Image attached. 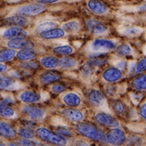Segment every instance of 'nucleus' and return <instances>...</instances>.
<instances>
[{
	"label": "nucleus",
	"mask_w": 146,
	"mask_h": 146,
	"mask_svg": "<svg viewBox=\"0 0 146 146\" xmlns=\"http://www.w3.org/2000/svg\"><path fill=\"white\" fill-rule=\"evenodd\" d=\"M28 35L25 29L19 27H10L3 33V36L6 39H14V38H19V37H26Z\"/></svg>",
	"instance_id": "2eb2a0df"
},
{
	"label": "nucleus",
	"mask_w": 146,
	"mask_h": 146,
	"mask_svg": "<svg viewBox=\"0 0 146 146\" xmlns=\"http://www.w3.org/2000/svg\"><path fill=\"white\" fill-rule=\"evenodd\" d=\"M102 146H106V145H102Z\"/></svg>",
	"instance_id": "09e8293b"
},
{
	"label": "nucleus",
	"mask_w": 146,
	"mask_h": 146,
	"mask_svg": "<svg viewBox=\"0 0 146 146\" xmlns=\"http://www.w3.org/2000/svg\"><path fill=\"white\" fill-rule=\"evenodd\" d=\"M56 133H58V135L63 136L65 138L67 137H72L73 136L72 131L71 129H69L68 127H58L56 129Z\"/></svg>",
	"instance_id": "4c0bfd02"
},
{
	"label": "nucleus",
	"mask_w": 146,
	"mask_h": 146,
	"mask_svg": "<svg viewBox=\"0 0 146 146\" xmlns=\"http://www.w3.org/2000/svg\"><path fill=\"white\" fill-rule=\"evenodd\" d=\"M86 26L89 31L95 35L103 34L107 30V28L104 24L97 20H89L86 22Z\"/></svg>",
	"instance_id": "ddd939ff"
},
{
	"label": "nucleus",
	"mask_w": 146,
	"mask_h": 146,
	"mask_svg": "<svg viewBox=\"0 0 146 146\" xmlns=\"http://www.w3.org/2000/svg\"><path fill=\"white\" fill-rule=\"evenodd\" d=\"M102 77L106 82L115 83L123 78V72L119 68L115 67H110L103 71Z\"/></svg>",
	"instance_id": "1a4fd4ad"
},
{
	"label": "nucleus",
	"mask_w": 146,
	"mask_h": 146,
	"mask_svg": "<svg viewBox=\"0 0 146 146\" xmlns=\"http://www.w3.org/2000/svg\"><path fill=\"white\" fill-rule=\"evenodd\" d=\"M47 146H52V145H47ZM60 146H66V145H60Z\"/></svg>",
	"instance_id": "de8ad7c7"
},
{
	"label": "nucleus",
	"mask_w": 146,
	"mask_h": 146,
	"mask_svg": "<svg viewBox=\"0 0 146 146\" xmlns=\"http://www.w3.org/2000/svg\"><path fill=\"white\" fill-rule=\"evenodd\" d=\"M16 135L17 131L9 123L0 120V136L6 139H12L15 138Z\"/></svg>",
	"instance_id": "dca6fc26"
},
{
	"label": "nucleus",
	"mask_w": 146,
	"mask_h": 146,
	"mask_svg": "<svg viewBox=\"0 0 146 146\" xmlns=\"http://www.w3.org/2000/svg\"><path fill=\"white\" fill-rule=\"evenodd\" d=\"M115 50H116V53L120 56H128L131 54V51H132L130 46L126 43L119 45V46L115 48Z\"/></svg>",
	"instance_id": "2f4dec72"
},
{
	"label": "nucleus",
	"mask_w": 146,
	"mask_h": 146,
	"mask_svg": "<svg viewBox=\"0 0 146 146\" xmlns=\"http://www.w3.org/2000/svg\"><path fill=\"white\" fill-rule=\"evenodd\" d=\"M140 115H141V117H142L143 119H145V102L141 105V108H140Z\"/></svg>",
	"instance_id": "c03bdc74"
},
{
	"label": "nucleus",
	"mask_w": 146,
	"mask_h": 146,
	"mask_svg": "<svg viewBox=\"0 0 146 146\" xmlns=\"http://www.w3.org/2000/svg\"><path fill=\"white\" fill-rule=\"evenodd\" d=\"M16 84V80L13 77L6 75H0V91L14 89Z\"/></svg>",
	"instance_id": "412c9836"
},
{
	"label": "nucleus",
	"mask_w": 146,
	"mask_h": 146,
	"mask_svg": "<svg viewBox=\"0 0 146 146\" xmlns=\"http://www.w3.org/2000/svg\"><path fill=\"white\" fill-rule=\"evenodd\" d=\"M60 0H36V2L38 4H51V3H55L59 2Z\"/></svg>",
	"instance_id": "a19ab883"
},
{
	"label": "nucleus",
	"mask_w": 146,
	"mask_h": 146,
	"mask_svg": "<svg viewBox=\"0 0 146 146\" xmlns=\"http://www.w3.org/2000/svg\"><path fill=\"white\" fill-rule=\"evenodd\" d=\"M89 102L96 106H101L105 103V95L98 89H92L88 94Z\"/></svg>",
	"instance_id": "f3484780"
},
{
	"label": "nucleus",
	"mask_w": 146,
	"mask_h": 146,
	"mask_svg": "<svg viewBox=\"0 0 146 146\" xmlns=\"http://www.w3.org/2000/svg\"><path fill=\"white\" fill-rule=\"evenodd\" d=\"M51 90L54 94H61L66 90V87L60 84H54L51 87Z\"/></svg>",
	"instance_id": "ea45409f"
},
{
	"label": "nucleus",
	"mask_w": 146,
	"mask_h": 146,
	"mask_svg": "<svg viewBox=\"0 0 146 146\" xmlns=\"http://www.w3.org/2000/svg\"><path fill=\"white\" fill-rule=\"evenodd\" d=\"M19 98L25 104L33 105L35 104L36 102H39L42 99V96L40 94L34 92V91L25 90L20 94Z\"/></svg>",
	"instance_id": "9b49d317"
},
{
	"label": "nucleus",
	"mask_w": 146,
	"mask_h": 146,
	"mask_svg": "<svg viewBox=\"0 0 146 146\" xmlns=\"http://www.w3.org/2000/svg\"><path fill=\"white\" fill-rule=\"evenodd\" d=\"M0 146H6L3 143H2V142H0Z\"/></svg>",
	"instance_id": "49530a36"
},
{
	"label": "nucleus",
	"mask_w": 146,
	"mask_h": 146,
	"mask_svg": "<svg viewBox=\"0 0 146 146\" xmlns=\"http://www.w3.org/2000/svg\"><path fill=\"white\" fill-rule=\"evenodd\" d=\"M4 23L7 25L11 27H22L26 26L29 24V20L25 16H21V15H15V16L7 17L4 20Z\"/></svg>",
	"instance_id": "4468645a"
},
{
	"label": "nucleus",
	"mask_w": 146,
	"mask_h": 146,
	"mask_svg": "<svg viewBox=\"0 0 146 146\" xmlns=\"http://www.w3.org/2000/svg\"><path fill=\"white\" fill-rule=\"evenodd\" d=\"M123 34L126 36H137L138 34H140L141 33V29L140 28H137V27H128V28H126L125 29L123 30Z\"/></svg>",
	"instance_id": "72a5a7b5"
},
{
	"label": "nucleus",
	"mask_w": 146,
	"mask_h": 146,
	"mask_svg": "<svg viewBox=\"0 0 146 146\" xmlns=\"http://www.w3.org/2000/svg\"><path fill=\"white\" fill-rule=\"evenodd\" d=\"M63 102L66 106L71 108L78 107L81 104V98L78 94L73 92H69L63 95Z\"/></svg>",
	"instance_id": "a211bd4d"
},
{
	"label": "nucleus",
	"mask_w": 146,
	"mask_h": 146,
	"mask_svg": "<svg viewBox=\"0 0 146 146\" xmlns=\"http://www.w3.org/2000/svg\"><path fill=\"white\" fill-rule=\"evenodd\" d=\"M132 89L136 91H145L146 89V76L141 75L132 80L131 82Z\"/></svg>",
	"instance_id": "b1692460"
},
{
	"label": "nucleus",
	"mask_w": 146,
	"mask_h": 146,
	"mask_svg": "<svg viewBox=\"0 0 146 146\" xmlns=\"http://www.w3.org/2000/svg\"><path fill=\"white\" fill-rule=\"evenodd\" d=\"M36 50L33 49H27V50H21L18 52H16V57L18 60L22 62H28L32 61L36 57Z\"/></svg>",
	"instance_id": "5701e85b"
},
{
	"label": "nucleus",
	"mask_w": 146,
	"mask_h": 146,
	"mask_svg": "<svg viewBox=\"0 0 146 146\" xmlns=\"http://www.w3.org/2000/svg\"><path fill=\"white\" fill-rule=\"evenodd\" d=\"M57 23L54 22V21H44V22H42L41 24H39L37 27H36V30L37 32L40 33H42V32H46L50 30V29H54L57 27Z\"/></svg>",
	"instance_id": "7c9ffc66"
},
{
	"label": "nucleus",
	"mask_w": 146,
	"mask_h": 146,
	"mask_svg": "<svg viewBox=\"0 0 146 146\" xmlns=\"http://www.w3.org/2000/svg\"><path fill=\"white\" fill-rule=\"evenodd\" d=\"M16 50L11 49V48H5L0 50V63H3L6 62L11 61L16 57Z\"/></svg>",
	"instance_id": "393cba45"
},
{
	"label": "nucleus",
	"mask_w": 146,
	"mask_h": 146,
	"mask_svg": "<svg viewBox=\"0 0 146 146\" xmlns=\"http://www.w3.org/2000/svg\"><path fill=\"white\" fill-rule=\"evenodd\" d=\"M77 66V61L71 57H63L59 58V67L63 69H72Z\"/></svg>",
	"instance_id": "cd10ccee"
},
{
	"label": "nucleus",
	"mask_w": 146,
	"mask_h": 146,
	"mask_svg": "<svg viewBox=\"0 0 146 146\" xmlns=\"http://www.w3.org/2000/svg\"><path fill=\"white\" fill-rule=\"evenodd\" d=\"M62 79V73L57 70H50L42 73L39 76L40 82L43 84L55 83Z\"/></svg>",
	"instance_id": "9d476101"
},
{
	"label": "nucleus",
	"mask_w": 146,
	"mask_h": 146,
	"mask_svg": "<svg viewBox=\"0 0 146 146\" xmlns=\"http://www.w3.org/2000/svg\"><path fill=\"white\" fill-rule=\"evenodd\" d=\"M94 66L91 63H85L82 67L81 69V74L83 75L84 76H88L89 75H91V73L93 72V69H94Z\"/></svg>",
	"instance_id": "58836bf2"
},
{
	"label": "nucleus",
	"mask_w": 146,
	"mask_h": 146,
	"mask_svg": "<svg viewBox=\"0 0 146 146\" xmlns=\"http://www.w3.org/2000/svg\"><path fill=\"white\" fill-rule=\"evenodd\" d=\"M62 114L64 117H66L71 121L73 122H76L80 123L84 119V114L77 109H74V108H67L64 109L62 111Z\"/></svg>",
	"instance_id": "aec40b11"
},
{
	"label": "nucleus",
	"mask_w": 146,
	"mask_h": 146,
	"mask_svg": "<svg viewBox=\"0 0 146 146\" xmlns=\"http://www.w3.org/2000/svg\"><path fill=\"white\" fill-rule=\"evenodd\" d=\"M7 48L13 50H27V49H33L34 44L33 42L29 40L26 37H19L8 40L7 43Z\"/></svg>",
	"instance_id": "0eeeda50"
},
{
	"label": "nucleus",
	"mask_w": 146,
	"mask_h": 146,
	"mask_svg": "<svg viewBox=\"0 0 146 146\" xmlns=\"http://www.w3.org/2000/svg\"><path fill=\"white\" fill-rule=\"evenodd\" d=\"M46 9L45 6L38 3L33 4H25L18 7L16 9V12L21 16H36L43 12Z\"/></svg>",
	"instance_id": "423d86ee"
},
{
	"label": "nucleus",
	"mask_w": 146,
	"mask_h": 146,
	"mask_svg": "<svg viewBox=\"0 0 146 146\" xmlns=\"http://www.w3.org/2000/svg\"><path fill=\"white\" fill-rule=\"evenodd\" d=\"M75 129L78 134L86 139L102 143L106 142L105 133L94 123L80 122L76 125Z\"/></svg>",
	"instance_id": "f257e3e1"
},
{
	"label": "nucleus",
	"mask_w": 146,
	"mask_h": 146,
	"mask_svg": "<svg viewBox=\"0 0 146 146\" xmlns=\"http://www.w3.org/2000/svg\"><path fill=\"white\" fill-rule=\"evenodd\" d=\"M18 144L21 146H42L41 142L34 141L33 139H21Z\"/></svg>",
	"instance_id": "f704fd0d"
},
{
	"label": "nucleus",
	"mask_w": 146,
	"mask_h": 146,
	"mask_svg": "<svg viewBox=\"0 0 146 146\" xmlns=\"http://www.w3.org/2000/svg\"><path fill=\"white\" fill-rule=\"evenodd\" d=\"M146 69V59L145 58H142L140 59L135 66V72L136 74L143 73Z\"/></svg>",
	"instance_id": "c9c22d12"
},
{
	"label": "nucleus",
	"mask_w": 146,
	"mask_h": 146,
	"mask_svg": "<svg viewBox=\"0 0 146 146\" xmlns=\"http://www.w3.org/2000/svg\"><path fill=\"white\" fill-rule=\"evenodd\" d=\"M7 146H21L19 144H17V143H13V142H11V143H9L8 145H7Z\"/></svg>",
	"instance_id": "a18cd8bd"
},
{
	"label": "nucleus",
	"mask_w": 146,
	"mask_h": 146,
	"mask_svg": "<svg viewBox=\"0 0 146 146\" xmlns=\"http://www.w3.org/2000/svg\"><path fill=\"white\" fill-rule=\"evenodd\" d=\"M22 113L29 118L32 121H41L46 116V112L41 107L34 105H26L22 107Z\"/></svg>",
	"instance_id": "39448f33"
},
{
	"label": "nucleus",
	"mask_w": 146,
	"mask_h": 146,
	"mask_svg": "<svg viewBox=\"0 0 146 146\" xmlns=\"http://www.w3.org/2000/svg\"><path fill=\"white\" fill-rule=\"evenodd\" d=\"M40 63H37L34 61H28V62H23L21 63V67L24 68L25 70H35L39 68Z\"/></svg>",
	"instance_id": "e433bc0d"
},
{
	"label": "nucleus",
	"mask_w": 146,
	"mask_h": 146,
	"mask_svg": "<svg viewBox=\"0 0 146 146\" xmlns=\"http://www.w3.org/2000/svg\"><path fill=\"white\" fill-rule=\"evenodd\" d=\"M111 108L116 115H121L123 113L125 110V106L122 102H120L119 100H115L111 103Z\"/></svg>",
	"instance_id": "473e14b6"
},
{
	"label": "nucleus",
	"mask_w": 146,
	"mask_h": 146,
	"mask_svg": "<svg viewBox=\"0 0 146 146\" xmlns=\"http://www.w3.org/2000/svg\"><path fill=\"white\" fill-rule=\"evenodd\" d=\"M87 7L91 12L96 15H103L108 11L106 5L101 0H89Z\"/></svg>",
	"instance_id": "f8f14e48"
},
{
	"label": "nucleus",
	"mask_w": 146,
	"mask_h": 146,
	"mask_svg": "<svg viewBox=\"0 0 146 146\" xmlns=\"http://www.w3.org/2000/svg\"><path fill=\"white\" fill-rule=\"evenodd\" d=\"M35 136L39 141L45 142L52 146L66 145L68 144V139L58 135L55 131L50 130L45 127H37L35 130Z\"/></svg>",
	"instance_id": "f03ea898"
},
{
	"label": "nucleus",
	"mask_w": 146,
	"mask_h": 146,
	"mask_svg": "<svg viewBox=\"0 0 146 146\" xmlns=\"http://www.w3.org/2000/svg\"><path fill=\"white\" fill-rule=\"evenodd\" d=\"M40 65L46 69H54L59 67V58L55 56L47 55L40 59Z\"/></svg>",
	"instance_id": "4be33fe9"
},
{
	"label": "nucleus",
	"mask_w": 146,
	"mask_h": 146,
	"mask_svg": "<svg viewBox=\"0 0 146 146\" xmlns=\"http://www.w3.org/2000/svg\"><path fill=\"white\" fill-rule=\"evenodd\" d=\"M116 48V45L113 41L108 39L98 38L95 39L90 44V49L93 52L98 54H104L114 50Z\"/></svg>",
	"instance_id": "20e7f679"
},
{
	"label": "nucleus",
	"mask_w": 146,
	"mask_h": 146,
	"mask_svg": "<svg viewBox=\"0 0 146 146\" xmlns=\"http://www.w3.org/2000/svg\"><path fill=\"white\" fill-rule=\"evenodd\" d=\"M106 142L111 146H121L126 142L127 136L124 131L118 127L110 128L105 134Z\"/></svg>",
	"instance_id": "7ed1b4c3"
},
{
	"label": "nucleus",
	"mask_w": 146,
	"mask_h": 146,
	"mask_svg": "<svg viewBox=\"0 0 146 146\" xmlns=\"http://www.w3.org/2000/svg\"><path fill=\"white\" fill-rule=\"evenodd\" d=\"M0 116L5 119H10L15 116V110L6 102L0 101Z\"/></svg>",
	"instance_id": "a878e982"
},
{
	"label": "nucleus",
	"mask_w": 146,
	"mask_h": 146,
	"mask_svg": "<svg viewBox=\"0 0 146 146\" xmlns=\"http://www.w3.org/2000/svg\"><path fill=\"white\" fill-rule=\"evenodd\" d=\"M74 146H89V144L86 141H82V140H76L74 142Z\"/></svg>",
	"instance_id": "37998d69"
},
{
	"label": "nucleus",
	"mask_w": 146,
	"mask_h": 146,
	"mask_svg": "<svg viewBox=\"0 0 146 146\" xmlns=\"http://www.w3.org/2000/svg\"><path fill=\"white\" fill-rule=\"evenodd\" d=\"M62 29L65 33L66 32L67 33H76L80 29V24H79V22L77 21H68L67 23L63 24Z\"/></svg>",
	"instance_id": "c85d7f7f"
},
{
	"label": "nucleus",
	"mask_w": 146,
	"mask_h": 146,
	"mask_svg": "<svg viewBox=\"0 0 146 146\" xmlns=\"http://www.w3.org/2000/svg\"><path fill=\"white\" fill-rule=\"evenodd\" d=\"M18 135L21 136L22 139H34L35 136V131L33 128H29V127H21L18 131Z\"/></svg>",
	"instance_id": "c756f323"
},
{
	"label": "nucleus",
	"mask_w": 146,
	"mask_h": 146,
	"mask_svg": "<svg viewBox=\"0 0 146 146\" xmlns=\"http://www.w3.org/2000/svg\"><path fill=\"white\" fill-rule=\"evenodd\" d=\"M66 33L60 28H54L52 29H50L48 31L42 32L39 33V36L45 39V40H53V39H58L62 38L65 36Z\"/></svg>",
	"instance_id": "6ab92c4d"
},
{
	"label": "nucleus",
	"mask_w": 146,
	"mask_h": 146,
	"mask_svg": "<svg viewBox=\"0 0 146 146\" xmlns=\"http://www.w3.org/2000/svg\"><path fill=\"white\" fill-rule=\"evenodd\" d=\"M8 70H9V67L7 65L0 63V75H3L4 73L8 72Z\"/></svg>",
	"instance_id": "79ce46f5"
},
{
	"label": "nucleus",
	"mask_w": 146,
	"mask_h": 146,
	"mask_svg": "<svg viewBox=\"0 0 146 146\" xmlns=\"http://www.w3.org/2000/svg\"><path fill=\"white\" fill-rule=\"evenodd\" d=\"M54 54L60 55V56H68L74 53V48L69 45H63L58 46L54 47L52 50Z\"/></svg>",
	"instance_id": "bb28decb"
},
{
	"label": "nucleus",
	"mask_w": 146,
	"mask_h": 146,
	"mask_svg": "<svg viewBox=\"0 0 146 146\" xmlns=\"http://www.w3.org/2000/svg\"><path fill=\"white\" fill-rule=\"evenodd\" d=\"M95 120L99 124L109 127H118L119 126V121L114 116L106 112H98L95 115Z\"/></svg>",
	"instance_id": "6e6552de"
}]
</instances>
